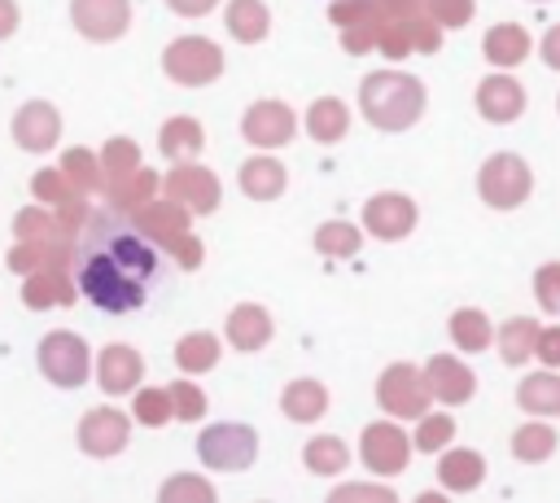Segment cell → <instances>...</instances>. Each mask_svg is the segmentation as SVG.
<instances>
[{
  "mask_svg": "<svg viewBox=\"0 0 560 503\" xmlns=\"http://www.w3.org/2000/svg\"><path fill=\"white\" fill-rule=\"evenodd\" d=\"M175 267L166 249L122 210H96L74 245V289L105 319L153 311L171 293Z\"/></svg>",
  "mask_w": 560,
  "mask_h": 503,
  "instance_id": "cell-1",
  "label": "cell"
}]
</instances>
